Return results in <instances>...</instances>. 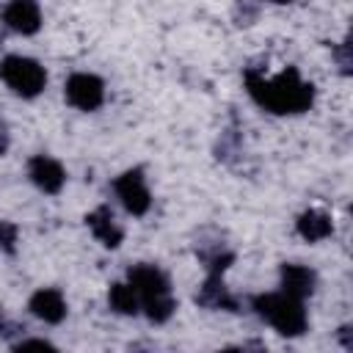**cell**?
<instances>
[{"instance_id":"9a60e30c","label":"cell","mask_w":353,"mask_h":353,"mask_svg":"<svg viewBox=\"0 0 353 353\" xmlns=\"http://www.w3.org/2000/svg\"><path fill=\"white\" fill-rule=\"evenodd\" d=\"M331 55L336 58V66L342 74H350V66H353V58H350V41H339L336 47H331Z\"/></svg>"},{"instance_id":"5bb4252c","label":"cell","mask_w":353,"mask_h":353,"mask_svg":"<svg viewBox=\"0 0 353 353\" xmlns=\"http://www.w3.org/2000/svg\"><path fill=\"white\" fill-rule=\"evenodd\" d=\"M108 306L116 312V314H138L141 312V301H138V292L127 284H110L108 290Z\"/></svg>"},{"instance_id":"8992f818","label":"cell","mask_w":353,"mask_h":353,"mask_svg":"<svg viewBox=\"0 0 353 353\" xmlns=\"http://www.w3.org/2000/svg\"><path fill=\"white\" fill-rule=\"evenodd\" d=\"M63 97L72 108L91 113L105 102V83L91 72H74L63 85Z\"/></svg>"},{"instance_id":"5b68a950","label":"cell","mask_w":353,"mask_h":353,"mask_svg":"<svg viewBox=\"0 0 353 353\" xmlns=\"http://www.w3.org/2000/svg\"><path fill=\"white\" fill-rule=\"evenodd\" d=\"M113 193H116V199L121 201V207H124L130 215H135V218L146 215L149 207H152V193H149V188H146L143 168H127L124 174H119V176L113 179Z\"/></svg>"},{"instance_id":"ac0fdd59","label":"cell","mask_w":353,"mask_h":353,"mask_svg":"<svg viewBox=\"0 0 353 353\" xmlns=\"http://www.w3.org/2000/svg\"><path fill=\"white\" fill-rule=\"evenodd\" d=\"M11 347H14V350H30V347H39V350H55V345L47 342V339H19V342H14Z\"/></svg>"},{"instance_id":"277c9868","label":"cell","mask_w":353,"mask_h":353,"mask_svg":"<svg viewBox=\"0 0 353 353\" xmlns=\"http://www.w3.org/2000/svg\"><path fill=\"white\" fill-rule=\"evenodd\" d=\"M0 80L22 99H33L47 85V72L39 61L28 55H6L0 61Z\"/></svg>"},{"instance_id":"6da1fadb","label":"cell","mask_w":353,"mask_h":353,"mask_svg":"<svg viewBox=\"0 0 353 353\" xmlns=\"http://www.w3.org/2000/svg\"><path fill=\"white\" fill-rule=\"evenodd\" d=\"M245 91L262 110L276 113V116L306 113L314 105V85L306 83L295 66H287L273 80H265L256 69H248L245 72Z\"/></svg>"},{"instance_id":"ffe728a7","label":"cell","mask_w":353,"mask_h":353,"mask_svg":"<svg viewBox=\"0 0 353 353\" xmlns=\"http://www.w3.org/2000/svg\"><path fill=\"white\" fill-rule=\"evenodd\" d=\"M336 336H339V342H342V347H345V350H353V339H350V325H342Z\"/></svg>"},{"instance_id":"4fadbf2b","label":"cell","mask_w":353,"mask_h":353,"mask_svg":"<svg viewBox=\"0 0 353 353\" xmlns=\"http://www.w3.org/2000/svg\"><path fill=\"white\" fill-rule=\"evenodd\" d=\"M295 232H298V237L306 240V243H320V240H325V237L334 234V221H331L328 212L306 210V212L298 215V221H295Z\"/></svg>"},{"instance_id":"3957f363","label":"cell","mask_w":353,"mask_h":353,"mask_svg":"<svg viewBox=\"0 0 353 353\" xmlns=\"http://www.w3.org/2000/svg\"><path fill=\"white\" fill-rule=\"evenodd\" d=\"M251 306L281 336H301L306 331V325H309L303 301H298V298H292L287 292H262V295H254L251 298Z\"/></svg>"},{"instance_id":"d6986e66","label":"cell","mask_w":353,"mask_h":353,"mask_svg":"<svg viewBox=\"0 0 353 353\" xmlns=\"http://www.w3.org/2000/svg\"><path fill=\"white\" fill-rule=\"evenodd\" d=\"M22 331H25V325L11 323V320L3 314V309H0V336H11V334H22Z\"/></svg>"},{"instance_id":"44dd1931","label":"cell","mask_w":353,"mask_h":353,"mask_svg":"<svg viewBox=\"0 0 353 353\" xmlns=\"http://www.w3.org/2000/svg\"><path fill=\"white\" fill-rule=\"evenodd\" d=\"M6 152H8V124L0 116V154H6Z\"/></svg>"},{"instance_id":"9c48e42d","label":"cell","mask_w":353,"mask_h":353,"mask_svg":"<svg viewBox=\"0 0 353 353\" xmlns=\"http://www.w3.org/2000/svg\"><path fill=\"white\" fill-rule=\"evenodd\" d=\"M3 25L14 33L33 36L41 28V8L36 0H8L3 8Z\"/></svg>"},{"instance_id":"ba28073f","label":"cell","mask_w":353,"mask_h":353,"mask_svg":"<svg viewBox=\"0 0 353 353\" xmlns=\"http://www.w3.org/2000/svg\"><path fill=\"white\" fill-rule=\"evenodd\" d=\"M28 176H30V182L41 193H50V196L61 193L63 190V182H66L63 165L55 157H50V154H33L28 160Z\"/></svg>"},{"instance_id":"7402d4cb","label":"cell","mask_w":353,"mask_h":353,"mask_svg":"<svg viewBox=\"0 0 353 353\" xmlns=\"http://www.w3.org/2000/svg\"><path fill=\"white\" fill-rule=\"evenodd\" d=\"M265 3H276V6H287V3H292V0H265Z\"/></svg>"},{"instance_id":"7a4b0ae2","label":"cell","mask_w":353,"mask_h":353,"mask_svg":"<svg viewBox=\"0 0 353 353\" xmlns=\"http://www.w3.org/2000/svg\"><path fill=\"white\" fill-rule=\"evenodd\" d=\"M127 281H130V287L138 292L141 309H143V314H146L154 325L165 323V320L174 314L176 301L171 298L168 276H165L157 265H149V262L132 265V268L127 270Z\"/></svg>"},{"instance_id":"e0dca14e","label":"cell","mask_w":353,"mask_h":353,"mask_svg":"<svg viewBox=\"0 0 353 353\" xmlns=\"http://www.w3.org/2000/svg\"><path fill=\"white\" fill-rule=\"evenodd\" d=\"M254 19H256V6L251 0H240L234 6V22L237 25H251Z\"/></svg>"},{"instance_id":"30bf717a","label":"cell","mask_w":353,"mask_h":353,"mask_svg":"<svg viewBox=\"0 0 353 353\" xmlns=\"http://www.w3.org/2000/svg\"><path fill=\"white\" fill-rule=\"evenodd\" d=\"M28 309L33 317H39L41 323H50V325H58L63 317H66V298L61 290L55 287H41L30 295L28 301Z\"/></svg>"},{"instance_id":"52a82bcc","label":"cell","mask_w":353,"mask_h":353,"mask_svg":"<svg viewBox=\"0 0 353 353\" xmlns=\"http://www.w3.org/2000/svg\"><path fill=\"white\" fill-rule=\"evenodd\" d=\"M193 301H196V306L210 309V312H237L240 309V301L229 292L223 273H207V279L201 281Z\"/></svg>"},{"instance_id":"2e32d148","label":"cell","mask_w":353,"mask_h":353,"mask_svg":"<svg viewBox=\"0 0 353 353\" xmlns=\"http://www.w3.org/2000/svg\"><path fill=\"white\" fill-rule=\"evenodd\" d=\"M0 248L14 254L17 248V226L11 221H0Z\"/></svg>"},{"instance_id":"8fae6325","label":"cell","mask_w":353,"mask_h":353,"mask_svg":"<svg viewBox=\"0 0 353 353\" xmlns=\"http://www.w3.org/2000/svg\"><path fill=\"white\" fill-rule=\"evenodd\" d=\"M279 279H281V292H287L298 301L309 298L317 287V273L306 265H298V262H284L279 270Z\"/></svg>"},{"instance_id":"7c38bea8","label":"cell","mask_w":353,"mask_h":353,"mask_svg":"<svg viewBox=\"0 0 353 353\" xmlns=\"http://www.w3.org/2000/svg\"><path fill=\"white\" fill-rule=\"evenodd\" d=\"M85 226L91 229V234H94L105 248H119L121 240H124V232H121V226L116 223L113 210H110L108 204H99L97 210H91V212L85 215Z\"/></svg>"}]
</instances>
